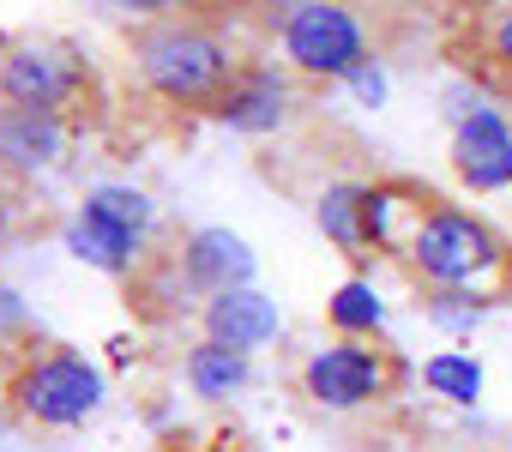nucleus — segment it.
Returning a JSON list of instances; mask_svg holds the SVG:
<instances>
[{
	"label": "nucleus",
	"instance_id": "2eb2a0df",
	"mask_svg": "<svg viewBox=\"0 0 512 452\" xmlns=\"http://www.w3.org/2000/svg\"><path fill=\"white\" fill-rule=\"evenodd\" d=\"M326 326H332V338H368V344H380V332H386V296L374 290V278H344L326 296Z\"/></svg>",
	"mask_w": 512,
	"mask_h": 452
},
{
	"label": "nucleus",
	"instance_id": "9b49d317",
	"mask_svg": "<svg viewBox=\"0 0 512 452\" xmlns=\"http://www.w3.org/2000/svg\"><path fill=\"white\" fill-rule=\"evenodd\" d=\"M199 338H211V344H223L235 356H253V350H266V344L284 338V308L260 284L211 296V302H199Z\"/></svg>",
	"mask_w": 512,
	"mask_h": 452
},
{
	"label": "nucleus",
	"instance_id": "f3484780",
	"mask_svg": "<svg viewBox=\"0 0 512 452\" xmlns=\"http://www.w3.org/2000/svg\"><path fill=\"white\" fill-rule=\"evenodd\" d=\"M422 386H428L440 404L470 410V404L482 398V362H476L470 350H434V356L422 362Z\"/></svg>",
	"mask_w": 512,
	"mask_h": 452
},
{
	"label": "nucleus",
	"instance_id": "5701e85b",
	"mask_svg": "<svg viewBox=\"0 0 512 452\" xmlns=\"http://www.w3.org/2000/svg\"><path fill=\"white\" fill-rule=\"evenodd\" d=\"M0 452H31V446H0Z\"/></svg>",
	"mask_w": 512,
	"mask_h": 452
},
{
	"label": "nucleus",
	"instance_id": "9d476101",
	"mask_svg": "<svg viewBox=\"0 0 512 452\" xmlns=\"http://www.w3.org/2000/svg\"><path fill=\"white\" fill-rule=\"evenodd\" d=\"M67 115H49V109H19V103H0V175L7 181H37L49 169H61L67 157Z\"/></svg>",
	"mask_w": 512,
	"mask_h": 452
},
{
	"label": "nucleus",
	"instance_id": "f257e3e1",
	"mask_svg": "<svg viewBox=\"0 0 512 452\" xmlns=\"http://www.w3.org/2000/svg\"><path fill=\"white\" fill-rule=\"evenodd\" d=\"M368 248L398 260L416 290H470L500 302L512 284V248L494 223L416 181H368Z\"/></svg>",
	"mask_w": 512,
	"mask_h": 452
},
{
	"label": "nucleus",
	"instance_id": "39448f33",
	"mask_svg": "<svg viewBox=\"0 0 512 452\" xmlns=\"http://www.w3.org/2000/svg\"><path fill=\"white\" fill-rule=\"evenodd\" d=\"M398 374H404V362H398L392 350H380V344H368V338H326L320 350H308V362H302L296 380H302V398H308L314 410L356 416V410L392 398Z\"/></svg>",
	"mask_w": 512,
	"mask_h": 452
},
{
	"label": "nucleus",
	"instance_id": "423d86ee",
	"mask_svg": "<svg viewBox=\"0 0 512 452\" xmlns=\"http://www.w3.org/2000/svg\"><path fill=\"white\" fill-rule=\"evenodd\" d=\"M91 97V61L73 43L55 37H25L0 49V103H19V109H49L67 115L73 103Z\"/></svg>",
	"mask_w": 512,
	"mask_h": 452
},
{
	"label": "nucleus",
	"instance_id": "4468645a",
	"mask_svg": "<svg viewBox=\"0 0 512 452\" xmlns=\"http://www.w3.org/2000/svg\"><path fill=\"white\" fill-rule=\"evenodd\" d=\"M181 380H187V392H193L199 404H229V398L247 392V380H253V356H235V350L199 338V344L181 356Z\"/></svg>",
	"mask_w": 512,
	"mask_h": 452
},
{
	"label": "nucleus",
	"instance_id": "b1692460",
	"mask_svg": "<svg viewBox=\"0 0 512 452\" xmlns=\"http://www.w3.org/2000/svg\"><path fill=\"white\" fill-rule=\"evenodd\" d=\"M187 452H199V446H187Z\"/></svg>",
	"mask_w": 512,
	"mask_h": 452
},
{
	"label": "nucleus",
	"instance_id": "4be33fe9",
	"mask_svg": "<svg viewBox=\"0 0 512 452\" xmlns=\"http://www.w3.org/2000/svg\"><path fill=\"white\" fill-rule=\"evenodd\" d=\"M19 223H25V187L0 175V248L19 236Z\"/></svg>",
	"mask_w": 512,
	"mask_h": 452
},
{
	"label": "nucleus",
	"instance_id": "1a4fd4ad",
	"mask_svg": "<svg viewBox=\"0 0 512 452\" xmlns=\"http://www.w3.org/2000/svg\"><path fill=\"white\" fill-rule=\"evenodd\" d=\"M452 175L470 193H506L512 187V121H506V109L482 103L452 127Z\"/></svg>",
	"mask_w": 512,
	"mask_h": 452
},
{
	"label": "nucleus",
	"instance_id": "ddd939ff",
	"mask_svg": "<svg viewBox=\"0 0 512 452\" xmlns=\"http://www.w3.org/2000/svg\"><path fill=\"white\" fill-rule=\"evenodd\" d=\"M314 223L344 260H368V181H326L314 199Z\"/></svg>",
	"mask_w": 512,
	"mask_h": 452
},
{
	"label": "nucleus",
	"instance_id": "aec40b11",
	"mask_svg": "<svg viewBox=\"0 0 512 452\" xmlns=\"http://www.w3.org/2000/svg\"><path fill=\"white\" fill-rule=\"evenodd\" d=\"M344 91H350L362 109H380V103H386V91H392V79H386V61H380V55H368V61H362V67L344 79Z\"/></svg>",
	"mask_w": 512,
	"mask_h": 452
},
{
	"label": "nucleus",
	"instance_id": "20e7f679",
	"mask_svg": "<svg viewBox=\"0 0 512 452\" xmlns=\"http://www.w3.org/2000/svg\"><path fill=\"white\" fill-rule=\"evenodd\" d=\"M266 31L278 37V55L296 79H326L344 85L368 55V19L356 7H338V0H296V7H272Z\"/></svg>",
	"mask_w": 512,
	"mask_h": 452
},
{
	"label": "nucleus",
	"instance_id": "0eeeda50",
	"mask_svg": "<svg viewBox=\"0 0 512 452\" xmlns=\"http://www.w3.org/2000/svg\"><path fill=\"white\" fill-rule=\"evenodd\" d=\"M302 115V91H296V73L278 67V61H247L235 73V85L223 91V103L211 109L217 127L241 133V139H272V133H290Z\"/></svg>",
	"mask_w": 512,
	"mask_h": 452
},
{
	"label": "nucleus",
	"instance_id": "f8f14e48",
	"mask_svg": "<svg viewBox=\"0 0 512 452\" xmlns=\"http://www.w3.org/2000/svg\"><path fill=\"white\" fill-rule=\"evenodd\" d=\"M61 248H67L79 266L103 272V278H139V272L151 266V242H139L133 230L97 217L91 205H73V217L61 223Z\"/></svg>",
	"mask_w": 512,
	"mask_h": 452
},
{
	"label": "nucleus",
	"instance_id": "f03ea898",
	"mask_svg": "<svg viewBox=\"0 0 512 452\" xmlns=\"http://www.w3.org/2000/svg\"><path fill=\"white\" fill-rule=\"evenodd\" d=\"M127 61H133L139 91L181 115H211L223 103V91L235 85V73L247 67L223 19L175 13V7H163L127 31Z\"/></svg>",
	"mask_w": 512,
	"mask_h": 452
},
{
	"label": "nucleus",
	"instance_id": "412c9836",
	"mask_svg": "<svg viewBox=\"0 0 512 452\" xmlns=\"http://www.w3.org/2000/svg\"><path fill=\"white\" fill-rule=\"evenodd\" d=\"M0 344H31V302L13 284H0Z\"/></svg>",
	"mask_w": 512,
	"mask_h": 452
},
{
	"label": "nucleus",
	"instance_id": "7ed1b4c3",
	"mask_svg": "<svg viewBox=\"0 0 512 452\" xmlns=\"http://www.w3.org/2000/svg\"><path fill=\"white\" fill-rule=\"evenodd\" d=\"M7 416L25 422V428H43V434H67V428H85L103 398H109V380L103 368L73 350V344H25L7 368Z\"/></svg>",
	"mask_w": 512,
	"mask_h": 452
},
{
	"label": "nucleus",
	"instance_id": "6ab92c4d",
	"mask_svg": "<svg viewBox=\"0 0 512 452\" xmlns=\"http://www.w3.org/2000/svg\"><path fill=\"white\" fill-rule=\"evenodd\" d=\"M476 49H482V61L512 85V0H506V7H488V13L476 19Z\"/></svg>",
	"mask_w": 512,
	"mask_h": 452
},
{
	"label": "nucleus",
	"instance_id": "6e6552de",
	"mask_svg": "<svg viewBox=\"0 0 512 452\" xmlns=\"http://www.w3.org/2000/svg\"><path fill=\"white\" fill-rule=\"evenodd\" d=\"M169 266H175L181 290L199 296V302L229 296V290H247L253 278H260V254H253V242L235 236L229 223H199V230H187L169 248Z\"/></svg>",
	"mask_w": 512,
	"mask_h": 452
},
{
	"label": "nucleus",
	"instance_id": "dca6fc26",
	"mask_svg": "<svg viewBox=\"0 0 512 452\" xmlns=\"http://www.w3.org/2000/svg\"><path fill=\"white\" fill-rule=\"evenodd\" d=\"M79 205H91L97 217H109V223H121V230H133L139 242L157 236V199H151L145 187H133V181H97V187H85Z\"/></svg>",
	"mask_w": 512,
	"mask_h": 452
},
{
	"label": "nucleus",
	"instance_id": "a211bd4d",
	"mask_svg": "<svg viewBox=\"0 0 512 452\" xmlns=\"http://www.w3.org/2000/svg\"><path fill=\"white\" fill-rule=\"evenodd\" d=\"M422 320L440 332V338H476L482 332V320L494 314V302L488 296H470V290H422Z\"/></svg>",
	"mask_w": 512,
	"mask_h": 452
}]
</instances>
